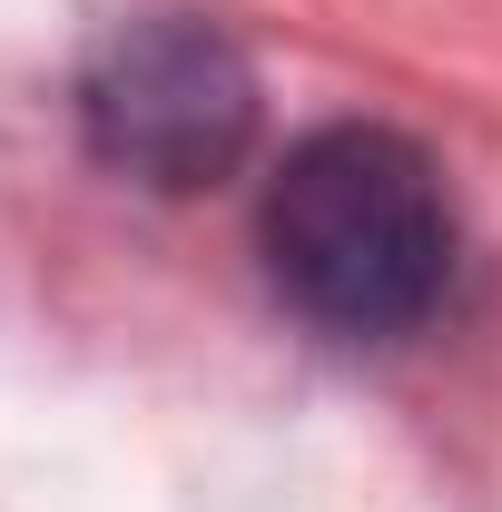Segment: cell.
I'll return each mask as SVG.
<instances>
[{"mask_svg": "<svg viewBox=\"0 0 502 512\" xmlns=\"http://www.w3.org/2000/svg\"><path fill=\"white\" fill-rule=\"evenodd\" d=\"M79 128L89 148L158 197H197L237 178L256 138V69L207 20H119L79 69Z\"/></svg>", "mask_w": 502, "mask_h": 512, "instance_id": "obj_2", "label": "cell"}, {"mask_svg": "<svg viewBox=\"0 0 502 512\" xmlns=\"http://www.w3.org/2000/svg\"><path fill=\"white\" fill-rule=\"evenodd\" d=\"M266 276L325 335H404L453 286V197L394 128H315L266 178Z\"/></svg>", "mask_w": 502, "mask_h": 512, "instance_id": "obj_1", "label": "cell"}]
</instances>
